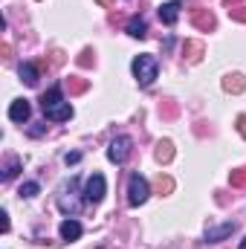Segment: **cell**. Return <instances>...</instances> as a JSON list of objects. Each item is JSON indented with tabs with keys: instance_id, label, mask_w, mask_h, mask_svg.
I'll use <instances>...</instances> for the list:
<instances>
[{
	"instance_id": "6da1fadb",
	"label": "cell",
	"mask_w": 246,
	"mask_h": 249,
	"mask_svg": "<svg viewBox=\"0 0 246 249\" xmlns=\"http://www.w3.org/2000/svg\"><path fill=\"white\" fill-rule=\"evenodd\" d=\"M55 203H58V209H61L64 214H78V212H81L84 200L78 197V180H75V177L67 180V183H61L58 194H55Z\"/></svg>"
},
{
	"instance_id": "7a4b0ae2",
	"label": "cell",
	"mask_w": 246,
	"mask_h": 249,
	"mask_svg": "<svg viewBox=\"0 0 246 249\" xmlns=\"http://www.w3.org/2000/svg\"><path fill=\"white\" fill-rule=\"evenodd\" d=\"M130 67H133V78L139 81V87H151L159 75V64L154 55H136Z\"/></svg>"
},
{
	"instance_id": "3957f363",
	"label": "cell",
	"mask_w": 246,
	"mask_h": 249,
	"mask_svg": "<svg viewBox=\"0 0 246 249\" xmlns=\"http://www.w3.org/2000/svg\"><path fill=\"white\" fill-rule=\"evenodd\" d=\"M148 197H151V186H148V180H145L142 174H130V180H127V203L136 209V206H142Z\"/></svg>"
},
{
	"instance_id": "277c9868",
	"label": "cell",
	"mask_w": 246,
	"mask_h": 249,
	"mask_svg": "<svg viewBox=\"0 0 246 249\" xmlns=\"http://www.w3.org/2000/svg\"><path fill=\"white\" fill-rule=\"evenodd\" d=\"M130 148H133V139L130 136H116L113 142H110V148H107V160L110 162H116V165H122L124 160L130 157Z\"/></svg>"
},
{
	"instance_id": "5b68a950",
	"label": "cell",
	"mask_w": 246,
	"mask_h": 249,
	"mask_svg": "<svg viewBox=\"0 0 246 249\" xmlns=\"http://www.w3.org/2000/svg\"><path fill=\"white\" fill-rule=\"evenodd\" d=\"M105 194H107V180H105L102 174H93V177L87 180V186H84V200H87V203H102Z\"/></svg>"
},
{
	"instance_id": "8992f818",
	"label": "cell",
	"mask_w": 246,
	"mask_h": 249,
	"mask_svg": "<svg viewBox=\"0 0 246 249\" xmlns=\"http://www.w3.org/2000/svg\"><path fill=\"white\" fill-rule=\"evenodd\" d=\"M235 229H238V223H235V220L220 223V226H209V229H206V244H220V241H226Z\"/></svg>"
},
{
	"instance_id": "52a82bcc",
	"label": "cell",
	"mask_w": 246,
	"mask_h": 249,
	"mask_svg": "<svg viewBox=\"0 0 246 249\" xmlns=\"http://www.w3.org/2000/svg\"><path fill=\"white\" fill-rule=\"evenodd\" d=\"M29 113H32V105H29L26 99H15V102L9 105V119H12V122H26Z\"/></svg>"
},
{
	"instance_id": "ba28073f",
	"label": "cell",
	"mask_w": 246,
	"mask_h": 249,
	"mask_svg": "<svg viewBox=\"0 0 246 249\" xmlns=\"http://www.w3.org/2000/svg\"><path fill=\"white\" fill-rule=\"evenodd\" d=\"M44 116H47L50 122H70V119H72V105H70V102H61V105L44 110Z\"/></svg>"
},
{
	"instance_id": "9c48e42d",
	"label": "cell",
	"mask_w": 246,
	"mask_h": 249,
	"mask_svg": "<svg viewBox=\"0 0 246 249\" xmlns=\"http://www.w3.org/2000/svg\"><path fill=\"white\" fill-rule=\"evenodd\" d=\"M58 232H61V238H64V241H78L84 229H81V223H78L75 217H67V220H61Z\"/></svg>"
},
{
	"instance_id": "30bf717a",
	"label": "cell",
	"mask_w": 246,
	"mask_h": 249,
	"mask_svg": "<svg viewBox=\"0 0 246 249\" xmlns=\"http://www.w3.org/2000/svg\"><path fill=\"white\" fill-rule=\"evenodd\" d=\"M159 20L165 23V26H174L177 20H180V3L174 0V3H162L159 6Z\"/></svg>"
},
{
	"instance_id": "8fae6325",
	"label": "cell",
	"mask_w": 246,
	"mask_h": 249,
	"mask_svg": "<svg viewBox=\"0 0 246 249\" xmlns=\"http://www.w3.org/2000/svg\"><path fill=\"white\" fill-rule=\"evenodd\" d=\"M64 102V90L61 84H55V87H50L44 96H41V110H50V107H55V105H61Z\"/></svg>"
},
{
	"instance_id": "7c38bea8",
	"label": "cell",
	"mask_w": 246,
	"mask_h": 249,
	"mask_svg": "<svg viewBox=\"0 0 246 249\" xmlns=\"http://www.w3.org/2000/svg\"><path fill=\"white\" fill-rule=\"evenodd\" d=\"M191 20H194V26H197V29H206V32H209V29H214V15H211L209 9H197Z\"/></svg>"
},
{
	"instance_id": "4fadbf2b",
	"label": "cell",
	"mask_w": 246,
	"mask_h": 249,
	"mask_svg": "<svg viewBox=\"0 0 246 249\" xmlns=\"http://www.w3.org/2000/svg\"><path fill=\"white\" fill-rule=\"evenodd\" d=\"M127 35L142 41V38L148 35V23H145V18H130V20H127Z\"/></svg>"
},
{
	"instance_id": "5bb4252c",
	"label": "cell",
	"mask_w": 246,
	"mask_h": 249,
	"mask_svg": "<svg viewBox=\"0 0 246 249\" xmlns=\"http://www.w3.org/2000/svg\"><path fill=\"white\" fill-rule=\"evenodd\" d=\"M18 72H20V81H26V84H29V87H35V84H38V78H41V72H38V67H35V64H20V70H18Z\"/></svg>"
},
{
	"instance_id": "9a60e30c",
	"label": "cell",
	"mask_w": 246,
	"mask_h": 249,
	"mask_svg": "<svg viewBox=\"0 0 246 249\" xmlns=\"http://www.w3.org/2000/svg\"><path fill=\"white\" fill-rule=\"evenodd\" d=\"M18 171H20V160H18V157H12V160L3 165V174H0V180H3V183H9V180H15V177H18Z\"/></svg>"
},
{
	"instance_id": "2e32d148",
	"label": "cell",
	"mask_w": 246,
	"mask_h": 249,
	"mask_svg": "<svg viewBox=\"0 0 246 249\" xmlns=\"http://www.w3.org/2000/svg\"><path fill=\"white\" fill-rule=\"evenodd\" d=\"M223 90H229V93H241V90H246V78L244 75H229V78L223 81Z\"/></svg>"
},
{
	"instance_id": "e0dca14e",
	"label": "cell",
	"mask_w": 246,
	"mask_h": 249,
	"mask_svg": "<svg viewBox=\"0 0 246 249\" xmlns=\"http://www.w3.org/2000/svg\"><path fill=\"white\" fill-rule=\"evenodd\" d=\"M171 157H174V145L171 142H159L157 145V160L159 162H171Z\"/></svg>"
},
{
	"instance_id": "ac0fdd59",
	"label": "cell",
	"mask_w": 246,
	"mask_h": 249,
	"mask_svg": "<svg viewBox=\"0 0 246 249\" xmlns=\"http://www.w3.org/2000/svg\"><path fill=\"white\" fill-rule=\"evenodd\" d=\"M38 191H41V186H38V183H35V180H29V183H23V186H20V191H18V194H20V197H26V200H29V197H35V194H38Z\"/></svg>"
},
{
	"instance_id": "d6986e66",
	"label": "cell",
	"mask_w": 246,
	"mask_h": 249,
	"mask_svg": "<svg viewBox=\"0 0 246 249\" xmlns=\"http://www.w3.org/2000/svg\"><path fill=\"white\" fill-rule=\"evenodd\" d=\"M229 183L235 188H244L246 186V168H238V171H232L229 174Z\"/></svg>"
},
{
	"instance_id": "ffe728a7",
	"label": "cell",
	"mask_w": 246,
	"mask_h": 249,
	"mask_svg": "<svg viewBox=\"0 0 246 249\" xmlns=\"http://www.w3.org/2000/svg\"><path fill=\"white\" fill-rule=\"evenodd\" d=\"M70 90L72 93H84L87 90V81L84 78H70Z\"/></svg>"
},
{
	"instance_id": "44dd1931",
	"label": "cell",
	"mask_w": 246,
	"mask_h": 249,
	"mask_svg": "<svg viewBox=\"0 0 246 249\" xmlns=\"http://www.w3.org/2000/svg\"><path fill=\"white\" fill-rule=\"evenodd\" d=\"M157 188H159V191H165V194H168V191H171V188H174V180H171V177H162V174H159V180H157Z\"/></svg>"
},
{
	"instance_id": "7402d4cb",
	"label": "cell",
	"mask_w": 246,
	"mask_h": 249,
	"mask_svg": "<svg viewBox=\"0 0 246 249\" xmlns=\"http://www.w3.org/2000/svg\"><path fill=\"white\" fill-rule=\"evenodd\" d=\"M229 15H232L235 20H241V23H246V9H244V6H235V9H229Z\"/></svg>"
},
{
	"instance_id": "603a6c76",
	"label": "cell",
	"mask_w": 246,
	"mask_h": 249,
	"mask_svg": "<svg viewBox=\"0 0 246 249\" xmlns=\"http://www.w3.org/2000/svg\"><path fill=\"white\" fill-rule=\"evenodd\" d=\"M78 160H81V154H78V151H72V154H64V162H67V165H75Z\"/></svg>"
},
{
	"instance_id": "cb8c5ba5",
	"label": "cell",
	"mask_w": 246,
	"mask_h": 249,
	"mask_svg": "<svg viewBox=\"0 0 246 249\" xmlns=\"http://www.w3.org/2000/svg\"><path fill=\"white\" fill-rule=\"evenodd\" d=\"M0 232H9V212H0Z\"/></svg>"
},
{
	"instance_id": "d4e9b609",
	"label": "cell",
	"mask_w": 246,
	"mask_h": 249,
	"mask_svg": "<svg viewBox=\"0 0 246 249\" xmlns=\"http://www.w3.org/2000/svg\"><path fill=\"white\" fill-rule=\"evenodd\" d=\"M90 55H93V53H90V50H84V53H81V58H78V64H81V67H90V64H93Z\"/></svg>"
},
{
	"instance_id": "484cf974",
	"label": "cell",
	"mask_w": 246,
	"mask_h": 249,
	"mask_svg": "<svg viewBox=\"0 0 246 249\" xmlns=\"http://www.w3.org/2000/svg\"><path fill=\"white\" fill-rule=\"evenodd\" d=\"M238 130H241V136L246 139V116H238Z\"/></svg>"
},
{
	"instance_id": "4316f807",
	"label": "cell",
	"mask_w": 246,
	"mask_h": 249,
	"mask_svg": "<svg viewBox=\"0 0 246 249\" xmlns=\"http://www.w3.org/2000/svg\"><path fill=\"white\" fill-rule=\"evenodd\" d=\"M96 3H102V6H110V3H113V0H96Z\"/></svg>"
},
{
	"instance_id": "83f0119b",
	"label": "cell",
	"mask_w": 246,
	"mask_h": 249,
	"mask_svg": "<svg viewBox=\"0 0 246 249\" xmlns=\"http://www.w3.org/2000/svg\"><path fill=\"white\" fill-rule=\"evenodd\" d=\"M241 249H246V238H244V241H241Z\"/></svg>"
}]
</instances>
